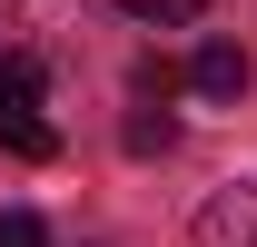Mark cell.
<instances>
[{
  "label": "cell",
  "mask_w": 257,
  "mask_h": 247,
  "mask_svg": "<svg viewBox=\"0 0 257 247\" xmlns=\"http://www.w3.org/2000/svg\"><path fill=\"white\" fill-rule=\"evenodd\" d=\"M188 89L198 99H237L247 89V50H237V40H208V50L188 60Z\"/></svg>",
  "instance_id": "3957f363"
},
{
  "label": "cell",
  "mask_w": 257,
  "mask_h": 247,
  "mask_svg": "<svg viewBox=\"0 0 257 247\" xmlns=\"http://www.w3.org/2000/svg\"><path fill=\"white\" fill-rule=\"evenodd\" d=\"M188 247H257V188H227V198H208L188 227Z\"/></svg>",
  "instance_id": "7a4b0ae2"
},
{
  "label": "cell",
  "mask_w": 257,
  "mask_h": 247,
  "mask_svg": "<svg viewBox=\"0 0 257 247\" xmlns=\"http://www.w3.org/2000/svg\"><path fill=\"white\" fill-rule=\"evenodd\" d=\"M0 149L10 158H60V129L40 119V60L0 50Z\"/></svg>",
  "instance_id": "6da1fadb"
},
{
  "label": "cell",
  "mask_w": 257,
  "mask_h": 247,
  "mask_svg": "<svg viewBox=\"0 0 257 247\" xmlns=\"http://www.w3.org/2000/svg\"><path fill=\"white\" fill-rule=\"evenodd\" d=\"M128 20H198V10H208V0H119Z\"/></svg>",
  "instance_id": "5b68a950"
},
{
  "label": "cell",
  "mask_w": 257,
  "mask_h": 247,
  "mask_svg": "<svg viewBox=\"0 0 257 247\" xmlns=\"http://www.w3.org/2000/svg\"><path fill=\"white\" fill-rule=\"evenodd\" d=\"M0 247H50V227H40L30 208H0Z\"/></svg>",
  "instance_id": "277c9868"
}]
</instances>
